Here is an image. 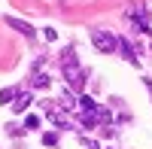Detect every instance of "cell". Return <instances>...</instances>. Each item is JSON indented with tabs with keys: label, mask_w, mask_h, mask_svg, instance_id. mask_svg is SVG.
<instances>
[{
	"label": "cell",
	"mask_w": 152,
	"mask_h": 149,
	"mask_svg": "<svg viewBox=\"0 0 152 149\" xmlns=\"http://www.w3.org/2000/svg\"><path fill=\"white\" fill-rule=\"evenodd\" d=\"M43 143H46V146H55V143H58V134H55V131H46V134H43Z\"/></svg>",
	"instance_id": "4fadbf2b"
},
{
	"label": "cell",
	"mask_w": 152,
	"mask_h": 149,
	"mask_svg": "<svg viewBox=\"0 0 152 149\" xmlns=\"http://www.w3.org/2000/svg\"><path fill=\"white\" fill-rule=\"evenodd\" d=\"M18 94H21V91L15 88V85H9V88H3V91H0V104H9V107H12V101H15Z\"/></svg>",
	"instance_id": "52a82bcc"
},
{
	"label": "cell",
	"mask_w": 152,
	"mask_h": 149,
	"mask_svg": "<svg viewBox=\"0 0 152 149\" xmlns=\"http://www.w3.org/2000/svg\"><path fill=\"white\" fill-rule=\"evenodd\" d=\"M6 134H9V137H18V134H24V128H18L15 122H9V125H6Z\"/></svg>",
	"instance_id": "7c38bea8"
},
{
	"label": "cell",
	"mask_w": 152,
	"mask_h": 149,
	"mask_svg": "<svg viewBox=\"0 0 152 149\" xmlns=\"http://www.w3.org/2000/svg\"><path fill=\"white\" fill-rule=\"evenodd\" d=\"M6 24H9L12 31H18V34L24 37V40H34V37H37V31H34V24H28V21H21V18H15V15H6Z\"/></svg>",
	"instance_id": "7a4b0ae2"
},
{
	"label": "cell",
	"mask_w": 152,
	"mask_h": 149,
	"mask_svg": "<svg viewBox=\"0 0 152 149\" xmlns=\"http://www.w3.org/2000/svg\"><path fill=\"white\" fill-rule=\"evenodd\" d=\"M40 125H43V119H40V116H28V119H24V125H21V128H24V131H37Z\"/></svg>",
	"instance_id": "30bf717a"
},
{
	"label": "cell",
	"mask_w": 152,
	"mask_h": 149,
	"mask_svg": "<svg viewBox=\"0 0 152 149\" xmlns=\"http://www.w3.org/2000/svg\"><path fill=\"white\" fill-rule=\"evenodd\" d=\"M43 37L52 43V40H58V31H55V28H46V31H43Z\"/></svg>",
	"instance_id": "5bb4252c"
},
{
	"label": "cell",
	"mask_w": 152,
	"mask_h": 149,
	"mask_svg": "<svg viewBox=\"0 0 152 149\" xmlns=\"http://www.w3.org/2000/svg\"><path fill=\"white\" fill-rule=\"evenodd\" d=\"M91 46L104 55H113V52H119V37L110 31H91Z\"/></svg>",
	"instance_id": "6da1fadb"
},
{
	"label": "cell",
	"mask_w": 152,
	"mask_h": 149,
	"mask_svg": "<svg viewBox=\"0 0 152 149\" xmlns=\"http://www.w3.org/2000/svg\"><path fill=\"white\" fill-rule=\"evenodd\" d=\"M58 107H61V110H73V107H79V97H76V91L64 88V91H61V97H58Z\"/></svg>",
	"instance_id": "277c9868"
},
{
	"label": "cell",
	"mask_w": 152,
	"mask_h": 149,
	"mask_svg": "<svg viewBox=\"0 0 152 149\" xmlns=\"http://www.w3.org/2000/svg\"><path fill=\"white\" fill-rule=\"evenodd\" d=\"M79 110H82V113H94V110H97L94 97L91 94H79Z\"/></svg>",
	"instance_id": "ba28073f"
},
{
	"label": "cell",
	"mask_w": 152,
	"mask_h": 149,
	"mask_svg": "<svg viewBox=\"0 0 152 149\" xmlns=\"http://www.w3.org/2000/svg\"><path fill=\"white\" fill-rule=\"evenodd\" d=\"M52 79H49V73L43 70H31V88H49Z\"/></svg>",
	"instance_id": "5b68a950"
},
{
	"label": "cell",
	"mask_w": 152,
	"mask_h": 149,
	"mask_svg": "<svg viewBox=\"0 0 152 149\" xmlns=\"http://www.w3.org/2000/svg\"><path fill=\"white\" fill-rule=\"evenodd\" d=\"M82 146H85V149H100L94 140H88V137H82Z\"/></svg>",
	"instance_id": "9a60e30c"
},
{
	"label": "cell",
	"mask_w": 152,
	"mask_h": 149,
	"mask_svg": "<svg viewBox=\"0 0 152 149\" xmlns=\"http://www.w3.org/2000/svg\"><path fill=\"white\" fill-rule=\"evenodd\" d=\"M31 104H34V94H31V91H21L15 101H12V113H24Z\"/></svg>",
	"instance_id": "8992f818"
},
{
	"label": "cell",
	"mask_w": 152,
	"mask_h": 149,
	"mask_svg": "<svg viewBox=\"0 0 152 149\" xmlns=\"http://www.w3.org/2000/svg\"><path fill=\"white\" fill-rule=\"evenodd\" d=\"M40 110H43L46 116H52L55 110H58V101H49V97H43V101H40Z\"/></svg>",
	"instance_id": "8fae6325"
},
{
	"label": "cell",
	"mask_w": 152,
	"mask_h": 149,
	"mask_svg": "<svg viewBox=\"0 0 152 149\" xmlns=\"http://www.w3.org/2000/svg\"><path fill=\"white\" fill-rule=\"evenodd\" d=\"M119 55L128 61V64H140V58H137V52H134V46L125 40V37H119Z\"/></svg>",
	"instance_id": "3957f363"
},
{
	"label": "cell",
	"mask_w": 152,
	"mask_h": 149,
	"mask_svg": "<svg viewBox=\"0 0 152 149\" xmlns=\"http://www.w3.org/2000/svg\"><path fill=\"white\" fill-rule=\"evenodd\" d=\"M49 119H52V122H55V125H58V128H70V119H67L64 113H61V110H55V113H52V116H49Z\"/></svg>",
	"instance_id": "9c48e42d"
},
{
	"label": "cell",
	"mask_w": 152,
	"mask_h": 149,
	"mask_svg": "<svg viewBox=\"0 0 152 149\" xmlns=\"http://www.w3.org/2000/svg\"><path fill=\"white\" fill-rule=\"evenodd\" d=\"M143 85H146V88H149V94H152V79H143Z\"/></svg>",
	"instance_id": "2e32d148"
}]
</instances>
